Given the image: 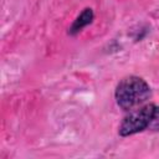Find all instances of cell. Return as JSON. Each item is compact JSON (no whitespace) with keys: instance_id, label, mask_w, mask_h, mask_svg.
I'll use <instances>...</instances> for the list:
<instances>
[{"instance_id":"obj_1","label":"cell","mask_w":159,"mask_h":159,"mask_svg":"<svg viewBox=\"0 0 159 159\" xmlns=\"http://www.w3.org/2000/svg\"><path fill=\"white\" fill-rule=\"evenodd\" d=\"M152 96L150 86L138 76H127L122 78L114 91V98L123 111H132L143 106Z\"/></svg>"},{"instance_id":"obj_3","label":"cell","mask_w":159,"mask_h":159,"mask_svg":"<svg viewBox=\"0 0 159 159\" xmlns=\"http://www.w3.org/2000/svg\"><path fill=\"white\" fill-rule=\"evenodd\" d=\"M94 17V12L91 7H86L82 10V12L75 19V21L72 22V25L68 29V35L71 36H76L77 34H80L84 27H87L89 24H92Z\"/></svg>"},{"instance_id":"obj_2","label":"cell","mask_w":159,"mask_h":159,"mask_svg":"<svg viewBox=\"0 0 159 159\" xmlns=\"http://www.w3.org/2000/svg\"><path fill=\"white\" fill-rule=\"evenodd\" d=\"M147 129L159 130V106L147 103L132 109L118 128L120 137H129Z\"/></svg>"}]
</instances>
